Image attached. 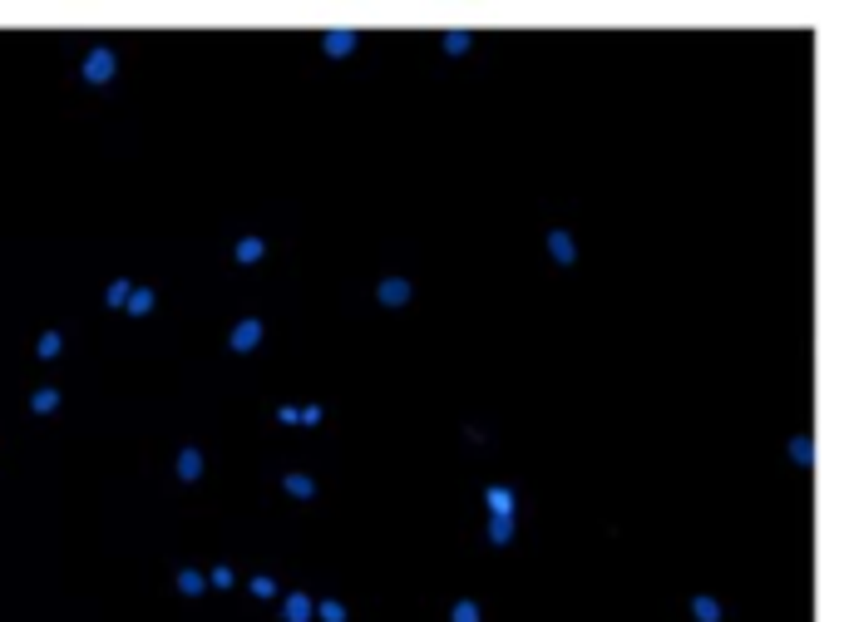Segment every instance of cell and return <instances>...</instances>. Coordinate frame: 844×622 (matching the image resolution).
<instances>
[{
    "label": "cell",
    "instance_id": "1",
    "mask_svg": "<svg viewBox=\"0 0 844 622\" xmlns=\"http://www.w3.org/2000/svg\"><path fill=\"white\" fill-rule=\"evenodd\" d=\"M119 70V60H114V49L109 45H99V49H89V60H84V79H94V84H104L109 75Z\"/></svg>",
    "mask_w": 844,
    "mask_h": 622
},
{
    "label": "cell",
    "instance_id": "2",
    "mask_svg": "<svg viewBox=\"0 0 844 622\" xmlns=\"http://www.w3.org/2000/svg\"><path fill=\"white\" fill-rule=\"evenodd\" d=\"M257 336H262V321H242V326L233 331V346H237V351H252Z\"/></svg>",
    "mask_w": 844,
    "mask_h": 622
},
{
    "label": "cell",
    "instance_id": "3",
    "mask_svg": "<svg viewBox=\"0 0 844 622\" xmlns=\"http://www.w3.org/2000/svg\"><path fill=\"white\" fill-rule=\"evenodd\" d=\"M178 474L183 479H198L203 474V455H198V449H183V455H178Z\"/></svg>",
    "mask_w": 844,
    "mask_h": 622
},
{
    "label": "cell",
    "instance_id": "4",
    "mask_svg": "<svg viewBox=\"0 0 844 622\" xmlns=\"http://www.w3.org/2000/svg\"><path fill=\"white\" fill-rule=\"evenodd\" d=\"M351 45H356V40H351L346 30H331V35H326V49H331V54H346Z\"/></svg>",
    "mask_w": 844,
    "mask_h": 622
},
{
    "label": "cell",
    "instance_id": "5",
    "mask_svg": "<svg viewBox=\"0 0 844 622\" xmlns=\"http://www.w3.org/2000/svg\"><path fill=\"white\" fill-rule=\"evenodd\" d=\"M287 617H292V622H306V617H311V598H292V602H287Z\"/></svg>",
    "mask_w": 844,
    "mask_h": 622
},
{
    "label": "cell",
    "instance_id": "6",
    "mask_svg": "<svg viewBox=\"0 0 844 622\" xmlns=\"http://www.w3.org/2000/svg\"><path fill=\"white\" fill-rule=\"evenodd\" d=\"M237 257H242V262L262 257V238H247V242H237Z\"/></svg>",
    "mask_w": 844,
    "mask_h": 622
},
{
    "label": "cell",
    "instance_id": "7",
    "mask_svg": "<svg viewBox=\"0 0 844 622\" xmlns=\"http://www.w3.org/2000/svg\"><path fill=\"white\" fill-rule=\"evenodd\" d=\"M380 297H385V302H400V297H405V287H400V281H385V287H380Z\"/></svg>",
    "mask_w": 844,
    "mask_h": 622
},
{
    "label": "cell",
    "instance_id": "8",
    "mask_svg": "<svg viewBox=\"0 0 844 622\" xmlns=\"http://www.w3.org/2000/svg\"><path fill=\"white\" fill-rule=\"evenodd\" d=\"M178 588H183V593H203V578H198V573H183Z\"/></svg>",
    "mask_w": 844,
    "mask_h": 622
},
{
    "label": "cell",
    "instance_id": "9",
    "mask_svg": "<svg viewBox=\"0 0 844 622\" xmlns=\"http://www.w3.org/2000/svg\"><path fill=\"white\" fill-rule=\"evenodd\" d=\"M54 401H60L54 390H40V395H35V410H54Z\"/></svg>",
    "mask_w": 844,
    "mask_h": 622
},
{
    "label": "cell",
    "instance_id": "10",
    "mask_svg": "<svg viewBox=\"0 0 844 622\" xmlns=\"http://www.w3.org/2000/svg\"><path fill=\"white\" fill-rule=\"evenodd\" d=\"M321 617H326V622H341L346 612H341V602H321Z\"/></svg>",
    "mask_w": 844,
    "mask_h": 622
},
{
    "label": "cell",
    "instance_id": "11",
    "mask_svg": "<svg viewBox=\"0 0 844 622\" xmlns=\"http://www.w3.org/2000/svg\"><path fill=\"white\" fill-rule=\"evenodd\" d=\"M287 489H292V494H311V479H302V474H292V479H287Z\"/></svg>",
    "mask_w": 844,
    "mask_h": 622
},
{
    "label": "cell",
    "instance_id": "12",
    "mask_svg": "<svg viewBox=\"0 0 844 622\" xmlns=\"http://www.w3.org/2000/svg\"><path fill=\"white\" fill-rule=\"evenodd\" d=\"M54 351H60V336H54V331H49V336H45V341H40V356H54Z\"/></svg>",
    "mask_w": 844,
    "mask_h": 622
},
{
    "label": "cell",
    "instance_id": "13",
    "mask_svg": "<svg viewBox=\"0 0 844 622\" xmlns=\"http://www.w3.org/2000/svg\"><path fill=\"white\" fill-rule=\"evenodd\" d=\"M124 297H129V281H114V287H109V302H114V306H119Z\"/></svg>",
    "mask_w": 844,
    "mask_h": 622
}]
</instances>
